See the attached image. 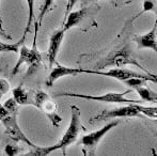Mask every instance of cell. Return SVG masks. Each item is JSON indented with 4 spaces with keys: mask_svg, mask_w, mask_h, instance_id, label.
<instances>
[{
    "mask_svg": "<svg viewBox=\"0 0 157 156\" xmlns=\"http://www.w3.org/2000/svg\"><path fill=\"white\" fill-rule=\"evenodd\" d=\"M81 129V122H80V109L76 105H72L71 106V122L68 125L67 129L65 133L63 134L62 138L59 140L57 143L52 144L50 146H37V148L33 149L32 152L27 153V156H47L52 152L57 150L62 151V154L66 155V149L73 143H75L79 136Z\"/></svg>",
    "mask_w": 157,
    "mask_h": 156,
    "instance_id": "6da1fadb",
    "label": "cell"
},
{
    "mask_svg": "<svg viewBox=\"0 0 157 156\" xmlns=\"http://www.w3.org/2000/svg\"><path fill=\"white\" fill-rule=\"evenodd\" d=\"M124 65H135V67L142 70L143 72H145L147 74L153 76V74H151L147 70H145L143 67H141L140 63L137 61L136 57L134 55V51L132 50V47H130V45L128 43L122 45L120 48L113 49L107 56L101 58V61H98L96 63V67L98 69L97 71L109 67H122Z\"/></svg>",
    "mask_w": 157,
    "mask_h": 156,
    "instance_id": "7a4b0ae2",
    "label": "cell"
},
{
    "mask_svg": "<svg viewBox=\"0 0 157 156\" xmlns=\"http://www.w3.org/2000/svg\"><path fill=\"white\" fill-rule=\"evenodd\" d=\"M37 32H39V27L35 25V32H34V41H33L32 47L29 48L27 46L23 45L19 48V58L17 60L16 64L14 65L12 70V76L18 73L19 69L23 64L28 65V75H31L34 73L37 69L40 67L42 62V55L41 52L37 50L36 46V38H37Z\"/></svg>",
    "mask_w": 157,
    "mask_h": 156,
    "instance_id": "3957f363",
    "label": "cell"
},
{
    "mask_svg": "<svg viewBox=\"0 0 157 156\" xmlns=\"http://www.w3.org/2000/svg\"><path fill=\"white\" fill-rule=\"evenodd\" d=\"M32 106L41 110L52 122L54 127H59L62 118L57 113V105L50 96L43 90H33Z\"/></svg>",
    "mask_w": 157,
    "mask_h": 156,
    "instance_id": "277c9868",
    "label": "cell"
},
{
    "mask_svg": "<svg viewBox=\"0 0 157 156\" xmlns=\"http://www.w3.org/2000/svg\"><path fill=\"white\" fill-rule=\"evenodd\" d=\"M132 90L128 89L122 93H116V92H109L104 95H88V94H80V93H72V92L63 91L58 94H55V97H76L82 98L87 101H96L101 103H111V104H132V103H141V101L137 100H127L125 98V94L130 93Z\"/></svg>",
    "mask_w": 157,
    "mask_h": 156,
    "instance_id": "5b68a950",
    "label": "cell"
},
{
    "mask_svg": "<svg viewBox=\"0 0 157 156\" xmlns=\"http://www.w3.org/2000/svg\"><path fill=\"white\" fill-rule=\"evenodd\" d=\"M120 124V121L114 120L111 121L110 123H108L107 125L103 126L101 128L97 129L95 131L85 135L80 140V144L82 146V151L85 155H95V150H96L97 146L101 142V138L106 135L109 131H111L112 128L117 127Z\"/></svg>",
    "mask_w": 157,
    "mask_h": 156,
    "instance_id": "8992f818",
    "label": "cell"
},
{
    "mask_svg": "<svg viewBox=\"0 0 157 156\" xmlns=\"http://www.w3.org/2000/svg\"><path fill=\"white\" fill-rule=\"evenodd\" d=\"M0 122L2 123L4 129H6V135L10 139H12L15 142H25L27 146H31L32 149L37 148L34 143L24 134L21 128L19 127L18 122H17V116L16 115H6V117L0 119Z\"/></svg>",
    "mask_w": 157,
    "mask_h": 156,
    "instance_id": "52a82bcc",
    "label": "cell"
},
{
    "mask_svg": "<svg viewBox=\"0 0 157 156\" xmlns=\"http://www.w3.org/2000/svg\"><path fill=\"white\" fill-rule=\"evenodd\" d=\"M141 113L136 107V103H132V105H127V106H123L120 108L111 109L108 110L105 109L95 117H92L89 120V123H96L101 122L104 120H108V119H114V118H135V117H141Z\"/></svg>",
    "mask_w": 157,
    "mask_h": 156,
    "instance_id": "ba28073f",
    "label": "cell"
},
{
    "mask_svg": "<svg viewBox=\"0 0 157 156\" xmlns=\"http://www.w3.org/2000/svg\"><path fill=\"white\" fill-rule=\"evenodd\" d=\"M90 71L91 70L80 69V67L74 69V67H67L61 64H57L55 67H52L47 79H46V86L52 87L54 83L60 78L66 77V76H77L80 74H90Z\"/></svg>",
    "mask_w": 157,
    "mask_h": 156,
    "instance_id": "9c48e42d",
    "label": "cell"
},
{
    "mask_svg": "<svg viewBox=\"0 0 157 156\" xmlns=\"http://www.w3.org/2000/svg\"><path fill=\"white\" fill-rule=\"evenodd\" d=\"M65 30L64 28H60V29L56 30L54 33L50 36L49 39V46H48L47 50V59H48V64L50 67H52L55 65V63L57 62V57L60 51L61 44L63 42L64 36H65Z\"/></svg>",
    "mask_w": 157,
    "mask_h": 156,
    "instance_id": "30bf717a",
    "label": "cell"
},
{
    "mask_svg": "<svg viewBox=\"0 0 157 156\" xmlns=\"http://www.w3.org/2000/svg\"><path fill=\"white\" fill-rule=\"evenodd\" d=\"M95 12L93 6H86L82 8L78 11H74V12H70L68 15L65 17V21H64L63 28L65 31L72 29L75 26H78L80 23H82L90 14H93Z\"/></svg>",
    "mask_w": 157,
    "mask_h": 156,
    "instance_id": "8fae6325",
    "label": "cell"
},
{
    "mask_svg": "<svg viewBox=\"0 0 157 156\" xmlns=\"http://www.w3.org/2000/svg\"><path fill=\"white\" fill-rule=\"evenodd\" d=\"M132 40L134 42H136L138 49L150 48L157 54V27L155 24L147 33L142 36H135Z\"/></svg>",
    "mask_w": 157,
    "mask_h": 156,
    "instance_id": "7c38bea8",
    "label": "cell"
},
{
    "mask_svg": "<svg viewBox=\"0 0 157 156\" xmlns=\"http://www.w3.org/2000/svg\"><path fill=\"white\" fill-rule=\"evenodd\" d=\"M12 95L18 105H32L33 90H26L23 86H18L12 90Z\"/></svg>",
    "mask_w": 157,
    "mask_h": 156,
    "instance_id": "4fadbf2b",
    "label": "cell"
},
{
    "mask_svg": "<svg viewBox=\"0 0 157 156\" xmlns=\"http://www.w3.org/2000/svg\"><path fill=\"white\" fill-rule=\"evenodd\" d=\"M136 91H137V93L139 94V96L141 97V101L157 103V92L152 91L147 86H142V87L137 88Z\"/></svg>",
    "mask_w": 157,
    "mask_h": 156,
    "instance_id": "5bb4252c",
    "label": "cell"
},
{
    "mask_svg": "<svg viewBox=\"0 0 157 156\" xmlns=\"http://www.w3.org/2000/svg\"><path fill=\"white\" fill-rule=\"evenodd\" d=\"M26 36H23V38L17 43H4V42L0 41V52H18L19 48L24 44Z\"/></svg>",
    "mask_w": 157,
    "mask_h": 156,
    "instance_id": "9a60e30c",
    "label": "cell"
},
{
    "mask_svg": "<svg viewBox=\"0 0 157 156\" xmlns=\"http://www.w3.org/2000/svg\"><path fill=\"white\" fill-rule=\"evenodd\" d=\"M55 3V0H44L43 4L41 6V11H40V14H39V17H37V21L35 23V25L37 27H41L42 26V23H43V19L50 11L52 10V6Z\"/></svg>",
    "mask_w": 157,
    "mask_h": 156,
    "instance_id": "2e32d148",
    "label": "cell"
},
{
    "mask_svg": "<svg viewBox=\"0 0 157 156\" xmlns=\"http://www.w3.org/2000/svg\"><path fill=\"white\" fill-rule=\"evenodd\" d=\"M26 2H27L28 6V21L23 34L24 36H27V34L29 33L30 29L32 27L33 21H34V0H26Z\"/></svg>",
    "mask_w": 157,
    "mask_h": 156,
    "instance_id": "e0dca14e",
    "label": "cell"
},
{
    "mask_svg": "<svg viewBox=\"0 0 157 156\" xmlns=\"http://www.w3.org/2000/svg\"><path fill=\"white\" fill-rule=\"evenodd\" d=\"M147 12H155L157 14V0H143V9L136 15V16L132 17V21H134L137 17L141 16V15Z\"/></svg>",
    "mask_w": 157,
    "mask_h": 156,
    "instance_id": "ac0fdd59",
    "label": "cell"
},
{
    "mask_svg": "<svg viewBox=\"0 0 157 156\" xmlns=\"http://www.w3.org/2000/svg\"><path fill=\"white\" fill-rule=\"evenodd\" d=\"M147 81H150V80H149V79H147V78L132 77V78L126 79V80H124L123 82H124L126 86H128L130 89H135V90H136L137 88H139V87L147 86Z\"/></svg>",
    "mask_w": 157,
    "mask_h": 156,
    "instance_id": "d6986e66",
    "label": "cell"
},
{
    "mask_svg": "<svg viewBox=\"0 0 157 156\" xmlns=\"http://www.w3.org/2000/svg\"><path fill=\"white\" fill-rule=\"evenodd\" d=\"M136 107L141 115L147 116V117L150 119H157V107L140 106V105H138V103H136Z\"/></svg>",
    "mask_w": 157,
    "mask_h": 156,
    "instance_id": "ffe728a7",
    "label": "cell"
},
{
    "mask_svg": "<svg viewBox=\"0 0 157 156\" xmlns=\"http://www.w3.org/2000/svg\"><path fill=\"white\" fill-rule=\"evenodd\" d=\"M3 106L6 107V110L9 111L10 115H16L17 116V113H18V104H17V102L13 97L6 100V102H4Z\"/></svg>",
    "mask_w": 157,
    "mask_h": 156,
    "instance_id": "44dd1931",
    "label": "cell"
},
{
    "mask_svg": "<svg viewBox=\"0 0 157 156\" xmlns=\"http://www.w3.org/2000/svg\"><path fill=\"white\" fill-rule=\"evenodd\" d=\"M4 153L9 156H15L19 154V148L15 144H6L4 148Z\"/></svg>",
    "mask_w": 157,
    "mask_h": 156,
    "instance_id": "7402d4cb",
    "label": "cell"
},
{
    "mask_svg": "<svg viewBox=\"0 0 157 156\" xmlns=\"http://www.w3.org/2000/svg\"><path fill=\"white\" fill-rule=\"evenodd\" d=\"M10 90V83L6 79H0V101H1L2 96L6 94Z\"/></svg>",
    "mask_w": 157,
    "mask_h": 156,
    "instance_id": "603a6c76",
    "label": "cell"
},
{
    "mask_svg": "<svg viewBox=\"0 0 157 156\" xmlns=\"http://www.w3.org/2000/svg\"><path fill=\"white\" fill-rule=\"evenodd\" d=\"M78 0H67V6H66V9H65V17L68 15V13L73 10V8L75 6V4L77 3Z\"/></svg>",
    "mask_w": 157,
    "mask_h": 156,
    "instance_id": "cb8c5ba5",
    "label": "cell"
},
{
    "mask_svg": "<svg viewBox=\"0 0 157 156\" xmlns=\"http://www.w3.org/2000/svg\"><path fill=\"white\" fill-rule=\"evenodd\" d=\"M6 115H9V111L6 110V108L3 106V105L0 103V119L6 117Z\"/></svg>",
    "mask_w": 157,
    "mask_h": 156,
    "instance_id": "d4e9b609",
    "label": "cell"
},
{
    "mask_svg": "<svg viewBox=\"0 0 157 156\" xmlns=\"http://www.w3.org/2000/svg\"><path fill=\"white\" fill-rule=\"evenodd\" d=\"M112 1H113V3L116 4L117 6H121V4H128V3H130L132 0H112Z\"/></svg>",
    "mask_w": 157,
    "mask_h": 156,
    "instance_id": "484cf974",
    "label": "cell"
},
{
    "mask_svg": "<svg viewBox=\"0 0 157 156\" xmlns=\"http://www.w3.org/2000/svg\"><path fill=\"white\" fill-rule=\"evenodd\" d=\"M153 123H154V124H155V125H157V119H155V120L153 121Z\"/></svg>",
    "mask_w": 157,
    "mask_h": 156,
    "instance_id": "4316f807",
    "label": "cell"
},
{
    "mask_svg": "<svg viewBox=\"0 0 157 156\" xmlns=\"http://www.w3.org/2000/svg\"><path fill=\"white\" fill-rule=\"evenodd\" d=\"M155 25H156V27H157V14H156V21H155Z\"/></svg>",
    "mask_w": 157,
    "mask_h": 156,
    "instance_id": "83f0119b",
    "label": "cell"
},
{
    "mask_svg": "<svg viewBox=\"0 0 157 156\" xmlns=\"http://www.w3.org/2000/svg\"><path fill=\"white\" fill-rule=\"evenodd\" d=\"M154 76H155V78L157 79V75H154Z\"/></svg>",
    "mask_w": 157,
    "mask_h": 156,
    "instance_id": "f1b7e54d",
    "label": "cell"
},
{
    "mask_svg": "<svg viewBox=\"0 0 157 156\" xmlns=\"http://www.w3.org/2000/svg\"><path fill=\"white\" fill-rule=\"evenodd\" d=\"M0 2H1V0H0Z\"/></svg>",
    "mask_w": 157,
    "mask_h": 156,
    "instance_id": "f546056e",
    "label": "cell"
}]
</instances>
